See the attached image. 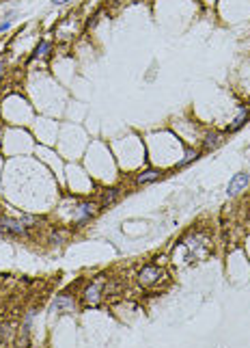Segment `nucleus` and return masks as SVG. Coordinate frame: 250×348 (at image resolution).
Wrapping results in <instances>:
<instances>
[{
    "instance_id": "1",
    "label": "nucleus",
    "mask_w": 250,
    "mask_h": 348,
    "mask_svg": "<svg viewBox=\"0 0 250 348\" xmlns=\"http://www.w3.org/2000/svg\"><path fill=\"white\" fill-rule=\"evenodd\" d=\"M104 294H106V277H97L91 286H87V290L82 294V301L89 307H97Z\"/></svg>"
},
{
    "instance_id": "2",
    "label": "nucleus",
    "mask_w": 250,
    "mask_h": 348,
    "mask_svg": "<svg viewBox=\"0 0 250 348\" xmlns=\"http://www.w3.org/2000/svg\"><path fill=\"white\" fill-rule=\"evenodd\" d=\"M28 227L24 225V221L20 219H9V216H3L0 219V234L7 236H26Z\"/></svg>"
},
{
    "instance_id": "3",
    "label": "nucleus",
    "mask_w": 250,
    "mask_h": 348,
    "mask_svg": "<svg viewBox=\"0 0 250 348\" xmlns=\"http://www.w3.org/2000/svg\"><path fill=\"white\" fill-rule=\"evenodd\" d=\"M74 212H76V216H74L76 225H84V223L91 221L93 216L99 212V208H97V204H91V201H82V204L76 206Z\"/></svg>"
},
{
    "instance_id": "4",
    "label": "nucleus",
    "mask_w": 250,
    "mask_h": 348,
    "mask_svg": "<svg viewBox=\"0 0 250 348\" xmlns=\"http://www.w3.org/2000/svg\"><path fill=\"white\" fill-rule=\"evenodd\" d=\"M248 182H250L248 173H235V176H233L231 180H228L226 195H228V197H235V195H239V193L248 186Z\"/></svg>"
},
{
    "instance_id": "5",
    "label": "nucleus",
    "mask_w": 250,
    "mask_h": 348,
    "mask_svg": "<svg viewBox=\"0 0 250 348\" xmlns=\"http://www.w3.org/2000/svg\"><path fill=\"white\" fill-rule=\"evenodd\" d=\"M162 277V271L158 266H145L142 271L138 273V281H140V286H153L155 281H160Z\"/></svg>"
},
{
    "instance_id": "6",
    "label": "nucleus",
    "mask_w": 250,
    "mask_h": 348,
    "mask_svg": "<svg viewBox=\"0 0 250 348\" xmlns=\"http://www.w3.org/2000/svg\"><path fill=\"white\" fill-rule=\"evenodd\" d=\"M52 311H54V314H74V311H76V303H74L71 296L63 294V296H59V299L52 303Z\"/></svg>"
},
{
    "instance_id": "7",
    "label": "nucleus",
    "mask_w": 250,
    "mask_h": 348,
    "mask_svg": "<svg viewBox=\"0 0 250 348\" xmlns=\"http://www.w3.org/2000/svg\"><path fill=\"white\" fill-rule=\"evenodd\" d=\"M224 143V134H220V132H209L203 139V151H213V149H218L220 145Z\"/></svg>"
},
{
    "instance_id": "8",
    "label": "nucleus",
    "mask_w": 250,
    "mask_h": 348,
    "mask_svg": "<svg viewBox=\"0 0 250 348\" xmlns=\"http://www.w3.org/2000/svg\"><path fill=\"white\" fill-rule=\"evenodd\" d=\"M248 117H250V108L248 106H239V113H237V117L233 119L231 126H228V132H237V130L248 121Z\"/></svg>"
},
{
    "instance_id": "9",
    "label": "nucleus",
    "mask_w": 250,
    "mask_h": 348,
    "mask_svg": "<svg viewBox=\"0 0 250 348\" xmlns=\"http://www.w3.org/2000/svg\"><path fill=\"white\" fill-rule=\"evenodd\" d=\"M160 178H162V171L145 169V171H140L136 176V184H151V182H155V180H160Z\"/></svg>"
},
{
    "instance_id": "10",
    "label": "nucleus",
    "mask_w": 250,
    "mask_h": 348,
    "mask_svg": "<svg viewBox=\"0 0 250 348\" xmlns=\"http://www.w3.org/2000/svg\"><path fill=\"white\" fill-rule=\"evenodd\" d=\"M52 50V43H50L48 39H41L39 43H37V48H35V52L31 54V59L28 61H37V59H44V56Z\"/></svg>"
},
{
    "instance_id": "11",
    "label": "nucleus",
    "mask_w": 250,
    "mask_h": 348,
    "mask_svg": "<svg viewBox=\"0 0 250 348\" xmlns=\"http://www.w3.org/2000/svg\"><path fill=\"white\" fill-rule=\"evenodd\" d=\"M117 199H119V188H108V191L102 195V208L112 206Z\"/></svg>"
},
{
    "instance_id": "12",
    "label": "nucleus",
    "mask_w": 250,
    "mask_h": 348,
    "mask_svg": "<svg viewBox=\"0 0 250 348\" xmlns=\"http://www.w3.org/2000/svg\"><path fill=\"white\" fill-rule=\"evenodd\" d=\"M198 154H201V151L198 149H185V154H183V158L179 162H177V169H183V166H188L192 160H196L198 158Z\"/></svg>"
},
{
    "instance_id": "13",
    "label": "nucleus",
    "mask_w": 250,
    "mask_h": 348,
    "mask_svg": "<svg viewBox=\"0 0 250 348\" xmlns=\"http://www.w3.org/2000/svg\"><path fill=\"white\" fill-rule=\"evenodd\" d=\"M33 316H35V309H31L26 314L24 318V322H22V342L28 344V335H31V322H33Z\"/></svg>"
},
{
    "instance_id": "14",
    "label": "nucleus",
    "mask_w": 250,
    "mask_h": 348,
    "mask_svg": "<svg viewBox=\"0 0 250 348\" xmlns=\"http://www.w3.org/2000/svg\"><path fill=\"white\" fill-rule=\"evenodd\" d=\"M50 240H52V244H61V242H63V234H59V231H52Z\"/></svg>"
},
{
    "instance_id": "15",
    "label": "nucleus",
    "mask_w": 250,
    "mask_h": 348,
    "mask_svg": "<svg viewBox=\"0 0 250 348\" xmlns=\"http://www.w3.org/2000/svg\"><path fill=\"white\" fill-rule=\"evenodd\" d=\"M5 67H7V59L0 56V80H3V74H5Z\"/></svg>"
},
{
    "instance_id": "16",
    "label": "nucleus",
    "mask_w": 250,
    "mask_h": 348,
    "mask_svg": "<svg viewBox=\"0 0 250 348\" xmlns=\"http://www.w3.org/2000/svg\"><path fill=\"white\" fill-rule=\"evenodd\" d=\"M52 3H54V5H67L69 0H52Z\"/></svg>"
},
{
    "instance_id": "17",
    "label": "nucleus",
    "mask_w": 250,
    "mask_h": 348,
    "mask_svg": "<svg viewBox=\"0 0 250 348\" xmlns=\"http://www.w3.org/2000/svg\"><path fill=\"white\" fill-rule=\"evenodd\" d=\"M9 28V22H5V24H0V31H7Z\"/></svg>"
}]
</instances>
